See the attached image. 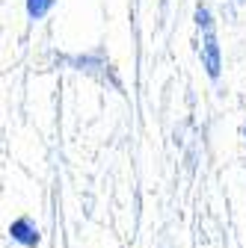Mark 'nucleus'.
Returning a JSON list of instances; mask_svg holds the SVG:
<instances>
[{
	"label": "nucleus",
	"instance_id": "obj_1",
	"mask_svg": "<svg viewBox=\"0 0 246 248\" xmlns=\"http://www.w3.org/2000/svg\"><path fill=\"white\" fill-rule=\"evenodd\" d=\"M196 18V30L202 36V47H199V56H202V68L211 80H220L223 74V50H220V39H217V24H213V15L208 6H196L193 12Z\"/></svg>",
	"mask_w": 246,
	"mask_h": 248
},
{
	"label": "nucleus",
	"instance_id": "obj_2",
	"mask_svg": "<svg viewBox=\"0 0 246 248\" xmlns=\"http://www.w3.org/2000/svg\"><path fill=\"white\" fill-rule=\"evenodd\" d=\"M6 233L21 248H39V242H42V231H39V225L30 219V216H18V219H12Z\"/></svg>",
	"mask_w": 246,
	"mask_h": 248
},
{
	"label": "nucleus",
	"instance_id": "obj_3",
	"mask_svg": "<svg viewBox=\"0 0 246 248\" xmlns=\"http://www.w3.org/2000/svg\"><path fill=\"white\" fill-rule=\"evenodd\" d=\"M53 6H56V0H24V9H27L30 21H42Z\"/></svg>",
	"mask_w": 246,
	"mask_h": 248
},
{
	"label": "nucleus",
	"instance_id": "obj_4",
	"mask_svg": "<svg viewBox=\"0 0 246 248\" xmlns=\"http://www.w3.org/2000/svg\"><path fill=\"white\" fill-rule=\"evenodd\" d=\"M243 139H246V124H243Z\"/></svg>",
	"mask_w": 246,
	"mask_h": 248
}]
</instances>
